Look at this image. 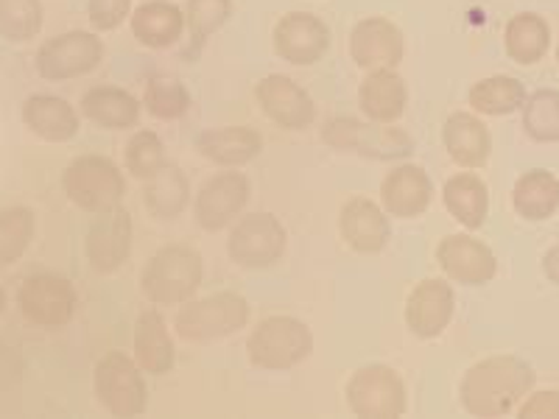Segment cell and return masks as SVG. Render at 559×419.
Here are the masks:
<instances>
[{
	"instance_id": "obj_4",
	"label": "cell",
	"mask_w": 559,
	"mask_h": 419,
	"mask_svg": "<svg viewBox=\"0 0 559 419\" xmlns=\"http://www.w3.org/2000/svg\"><path fill=\"white\" fill-rule=\"evenodd\" d=\"M313 352V333L302 319L269 316L247 338V356L254 367L286 372L308 361Z\"/></svg>"
},
{
	"instance_id": "obj_13",
	"label": "cell",
	"mask_w": 559,
	"mask_h": 419,
	"mask_svg": "<svg viewBox=\"0 0 559 419\" xmlns=\"http://www.w3.org/2000/svg\"><path fill=\"white\" fill-rule=\"evenodd\" d=\"M274 53L297 68H311L331 48V28L308 12H288L277 20L272 34Z\"/></svg>"
},
{
	"instance_id": "obj_38",
	"label": "cell",
	"mask_w": 559,
	"mask_h": 419,
	"mask_svg": "<svg viewBox=\"0 0 559 419\" xmlns=\"http://www.w3.org/2000/svg\"><path fill=\"white\" fill-rule=\"evenodd\" d=\"M166 146L159 140L157 132L152 129H143V132L132 134V140L127 143V171L138 179H148L152 173H157L159 168L166 166Z\"/></svg>"
},
{
	"instance_id": "obj_7",
	"label": "cell",
	"mask_w": 559,
	"mask_h": 419,
	"mask_svg": "<svg viewBox=\"0 0 559 419\" xmlns=\"http://www.w3.org/2000/svg\"><path fill=\"white\" fill-rule=\"evenodd\" d=\"M347 406L361 419H397L406 414V383L386 363H367L347 381Z\"/></svg>"
},
{
	"instance_id": "obj_15",
	"label": "cell",
	"mask_w": 559,
	"mask_h": 419,
	"mask_svg": "<svg viewBox=\"0 0 559 419\" xmlns=\"http://www.w3.org/2000/svg\"><path fill=\"white\" fill-rule=\"evenodd\" d=\"M254 96H258V104H261L269 121L277 123L280 129H288V132L308 129L317 118V107H313L308 89L299 87L294 79L280 76V73H272L263 82H258Z\"/></svg>"
},
{
	"instance_id": "obj_6",
	"label": "cell",
	"mask_w": 559,
	"mask_h": 419,
	"mask_svg": "<svg viewBox=\"0 0 559 419\" xmlns=\"http://www.w3.org/2000/svg\"><path fill=\"white\" fill-rule=\"evenodd\" d=\"M322 140L331 148H336V152L358 154V157L367 159H381V163L406 159L414 152V140L403 129L376 121L364 123L358 118H347V115L333 118L322 129Z\"/></svg>"
},
{
	"instance_id": "obj_20",
	"label": "cell",
	"mask_w": 559,
	"mask_h": 419,
	"mask_svg": "<svg viewBox=\"0 0 559 419\" xmlns=\"http://www.w3.org/2000/svg\"><path fill=\"white\" fill-rule=\"evenodd\" d=\"M433 199V182L419 166H401L389 171L381 184L383 210L394 218H417Z\"/></svg>"
},
{
	"instance_id": "obj_43",
	"label": "cell",
	"mask_w": 559,
	"mask_h": 419,
	"mask_svg": "<svg viewBox=\"0 0 559 419\" xmlns=\"http://www.w3.org/2000/svg\"><path fill=\"white\" fill-rule=\"evenodd\" d=\"M557 64H559V45H557Z\"/></svg>"
},
{
	"instance_id": "obj_8",
	"label": "cell",
	"mask_w": 559,
	"mask_h": 419,
	"mask_svg": "<svg viewBox=\"0 0 559 419\" xmlns=\"http://www.w3.org/2000/svg\"><path fill=\"white\" fill-rule=\"evenodd\" d=\"M138 361H132L123 352H107L96 363L93 372V388L96 397L112 417L132 419L148 408V388Z\"/></svg>"
},
{
	"instance_id": "obj_36",
	"label": "cell",
	"mask_w": 559,
	"mask_h": 419,
	"mask_svg": "<svg viewBox=\"0 0 559 419\" xmlns=\"http://www.w3.org/2000/svg\"><path fill=\"white\" fill-rule=\"evenodd\" d=\"M43 32L39 0H0V34L9 43H32Z\"/></svg>"
},
{
	"instance_id": "obj_1",
	"label": "cell",
	"mask_w": 559,
	"mask_h": 419,
	"mask_svg": "<svg viewBox=\"0 0 559 419\" xmlns=\"http://www.w3.org/2000/svg\"><path fill=\"white\" fill-rule=\"evenodd\" d=\"M537 372L518 356H492L473 363L462 378L459 397L473 417L496 419L515 411L518 403L534 388Z\"/></svg>"
},
{
	"instance_id": "obj_22",
	"label": "cell",
	"mask_w": 559,
	"mask_h": 419,
	"mask_svg": "<svg viewBox=\"0 0 559 419\" xmlns=\"http://www.w3.org/2000/svg\"><path fill=\"white\" fill-rule=\"evenodd\" d=\"M134 361L148 375H168L177 363L171 333L154 308L140 313L134 322Z\"/></svg>"
},
{
	"instance_id": "obj_37",
	"label": "cell",
	"mask_w": 559,
	"mask_h": 419,
	"mask_svg": "<svg viewBox=\"0 0 559 419\" xmlns=\"http://www.w3.org/2000/svg\"><path fill=\"white\" fill-rule=\"evenodd\" d=\"M229 14H233V0H188L185 26L191 28L193 48H188L191 57H197L210 34H216L227 23Z\"/></svg>"
},
{
	"instance_id": "obj_2",
	"label": "cell",
	"mask_w": 559,
	"mask_h": 419,
	"mask_svg": "<svg viewBox=\"0 0 559 419\" xmlns=\"http://www.w3.org/2000/svg\"><path fill=\"white\" fill-rule=\"evenodd\" d=\"M202 254L188 243H168L152 254L140 274V288L152 306H182L202 286Z\"/></svg>"
},
{
	"instance_id": "obj_23",
	"label": "cell",
	"mask_w": 559,
	"mask_h": 419,
	"mask_svg": "<svg viewBox=\"0 0 559 419\" xmlns=\"http://www.w3.org/2000/svg\"><path fill=\"white\" fill-rule=\"evenodd\" d=\"M442 143L456 166L484 168L492 154V137L481 118L471 112L451 115L442 127Z\"/></svg>"
},
{
	"instance_id": "obj_28",
	"label": "cell",
	"mask_w": 559,
	"mask_h": 419,
	"mask_svg": "<svg viewBox=\"0 0 559 419\" xmlns=\"http://www.w3.org/2000/svg\"><path fill=\"white\" fill-rule=\"evenodd\" d=\"M191 202V182L185 177V171L179 166H166L159 168L157 173L146 179V188H143V204L152 213L157 222H174L185 213Z\"/></svg>"
},
{
	"instance_id": "obj_9",
	"label": "cell",
	"mask_w": 559,
	"mask_h": 419,
	"mask_svg": "<svg viewBox=\"0 0 559 419\" xmlns=\"http://www.w3.org/2000/svg\"><path fill=\"white\" fill-rule=\"evenodd\" d=\"M286 227L272 213L241 216L227 238L229 261L241 268H269L286 254Z\"/></svg>"
},
{
	"instance_id": "obj_14",
	"label": "cell",
	"mask_w": 559,
	"mask_h": 419,
	"mask_svg": "<svg viewBox=\"0 0 559 419\" xmlns=\"http://www.w3.org/2000/svg\"><path fill=\"white\" fill-rule=\"evenodd\" d=\"M132 216L129 210L115 207L107 213H98L87 232V261L98 274H112L129 261L132 254Z\"/></svg>"
},
{
	"instance_id": "obj_16",
	"label": "cell",
	"mask_w": 559,
	"mask_h": 419,
	"mask_svg": "<svg viewBox=\"0 0 559 419\" xmlns=\"http://www.w3.org/2000/svg\"><path fill=\"white\" fill-rule=\"evenodd\" d=\"M406 53L403 32L386 17H367L349 32V59L364 70L397 68Z\"/></svg>"
},
{
	"instance_id": "obj_19",
	"label": "cell",
	"mask_w": 559,
	"mask_h": 419,
	"mask_svg": "<svg viewBox=\"0 0 559 419\" xmlns=\"http://www.w3.org/2000/svg\"><path fill=\"white\" fill-rule=\"evenodd\" d=\"M338 232L353 252L378 254L386 249L389 238H392V224L386 218V210H381L369 199L356 196L342 207Z\"/></svg>"
},
{
	"instance_id": "obj_33",
	"label": "cell",
	"mask_w": 559,
	"mask_h": 419,
	"mask_svg": "<svg viewBox=\"0 0 559 419\" xmlns=\"http://www.w3.org/2000/svg\"><path fill=\"white\" fill-rule=\"evenodd\" d=\"M521 109L523 129L534 143H559V89H537Z\"/></svg>"
},
{
	"instance_id": "obj_31",
	"label": "cell",
	"mask_w": 559,
	"mask_h": 419,
	"mask_svg": "<svg viewBox=\"0 0 559 419\" xmlns=\"http://www.w3.org/2000/svg\"><path fill=\"white\" fill-rule=\"evenodd\" d=\"M512 204L526 222H546L559 207V179L546 168L526 171L512 188Z\"/></svg>"
},
{
	"instance_id": "obj_40",
	"label": "cell",
	"mask_w": 559,
	"mask_h": 419,
	"mask_svg": "<svg viewBox=\"0 0 559 419\" xmlns=\"http://www.w3.org/2000/svg\"><path fill=\"white\" fill-rule=\"evenodd\" d=\"M523 419H543V417H551L559 419V392H534L526 403L521 406Z\"/></svg>"
},
{
	"instance_id": "obj_39",
	"label": "cell",
	"mask_w": 559,
	"mask_h": 419,
	"mask_svg": "<svg viewBox=\"0 0 559 419\" xmlns=\"http://www.w3.org/2000/svg\"><path fill=\"white\" fill-rule=\"evenodd\" d=\"M132 0H87V17L96 32H112L129 17Z\"/></svg>"
},
{
	"instance_id": "obj_18",
	"label": "cell",
	"mask_w": 559,
	"mask_h": 419,
	"mask_svg": "<svg viewBox=\"0 0 559 419\" xmlns=\"http://www.w3.org/2000/svg\"><path fill=\"white\" fill-rule=\"evenodd\" d=\"M456 311V297L445 279H423L406 299V324L417 338H437L445 333Z\"/></svg>"
},
{
	"instance_id": "obj_27",
	"label": "cell",
	"mask_w": 559,
	"mask_h": 419,
	"mask_svg": "<svg viewBox=\"0 0 559 419\" xmlns=\"http://www.w3.org/2000/svg\"><path fill=\"white\" fill-rule=\"evenodd\" d=\"M185 32V12L168 0H148L132 14V34L140 45L163 51L179 43Z\"/></svg>"
},
{
	"instance_id": "obj_5",
	"label": "cell",
	"mask_w": 559,
	"mask_h": 419,
	"mask_svg": "<svg viewBox=\"0 0 559 419\" xmlns=\"http://www.w3.org/2000/svg\"><path fill=\"white\" fill-rule=\"evenodd\" d=\"M62 188L70 202L93 216L121 207L127 196V179L121 168L102 154H84L73 159L62 173Z\"/></svg>"
},
{
	"instance_id": "obj_17",
	"label": "cell",
	"mask_w": 559,
	"mask_h": 419,
	"mask_svg": "<svg viewBox=\"0 0 559 419\" xmlns=\"http://www.w3.org/2000/svg\"><path fill=\"white\" fill-rule=\"evenodd\" d=\"M437 261L459 286H484L496 277L498 261L487 243L471 236H448L439 241Z\"/></svg>"
},
{
	"instance_id": "obj_26",
	"label": "cell",
	"mask_w": 559,
	"mask_h": 419,
	"mask_svg": "<svg viewBox=\"0 0 559 419\" xmlns=\"http://www.w3.org/2000/svg\"><path fill=\"white\" fill-rule=\"evenodd\" d=\"M23 123L32 129L37 137L48 143H68L79 134V112L70 107L64 98L57 96H39L26 98L23 104Z\"/></svg>"
},
{
	"instance_id": "obj_42",
	"label": "cell",
	"mask_w": 559,
	"mask_h": 419,
	"mask_svg": "<svg viewBox=\"0 0 559 419\" xmlns=\"http://www.w3.org/2000/svg\"><path fill=\"white\" fill-rule=\"evenodd\" d=\"M3 311H7V288L0 286V316H3Z\"/></svg>"
},
{
	"instance_id": "obj_25",
	"label": "cell",
	"mask_w": 559,
	"mask_h": 419,
	"mask_svg": "<svg viewBox=\"0 0 559 419\" xmlns=\"http://www.w3.org/2000/svg\"><path fill=\"white\" fill-rule=\"evenodd\" d=\"M82 112L96 127L121 132L138 127L143 104L123 87H93L82 96Z\"/></svg>"
},
{
	"instance_id": "obj_3",
	"label": "cell",
	"mask_w": 559,
	"mask_h": 419,
	"mask_svg": "<svg viewBox=\"0 0 559 419\" xmlns=\"http://www.w3.org/2000/svg\"><path fill=\"white\" fill-rule=\"evenodd\" d=\"M249 302L236 291H218L202 299H188L174 316V331L182 342L207 344L227 338L247 327Z\"/></svg>"
},
{
	"instance_id": "obj_11",
	"label": "cell",
	"mask_w": 559,
	"mask_h": 419,
	"mask_svg": "<svg viewBox=\"0 0 559 419\" xmlns=\"http://www.w3.org/2000/svg\"><path fill=\"white\" fill-rule=\"evenodd\" d=\"M20 313L37 327L57 331L73 319L79 306L73 283L57 274H32L17 291Z\"/></svg>"
},
{
	"instance_id": "obj_21",
	"label": "cell",
	"mask_w": 559,
	"mask_h": 419,
	"mask_svg": "<svg viewBox=\"0 0 559 419\" xmlns=\"http://www.w3.org/2000/svg\"><path fill=\"white\" fill-rule=\"evenodd\" d=\"M408 89L394 68L369 70L367 79L358 87V107L376 123H394L406 112Z\"/></svg>"
},
{
	"instance_id": "obj_41",
	"label": "cell",
	"mask_w": 559,
	"mask_h": 419,
	"mask_svg": "<svg viewBox=\"0 0 559 419\" xmlns=\"http://www.w3.org/2000/svg\"><path fill=\"white\" fill-rule=\"evenodd\" d=\"M543 274L548 277V283L559 286V243L543 254Z\"/></svg>"
},
{
	"instance_id": "obj_29",
	"label": "cell",
	"mask_w": 559,
	"mask_h": 419,
	"mask_svg": "<svg viewBox=\"0 0 559 419\" xmlns=\"http://www.w3.org/2000/svg\"><path fill=\"white\" fill-rule=\"evenodd\" d=\"M442 202L448 213L456 218L462 227L481 229L489 213V191L487 182L476 173H456L442 188Z\"/></svg>"
},
{
	"instance_id": "obj_34",
	"label": "cell",
	"mask_w": 559,
	"mask_h": 419,
	"mask_svg": "<svg viewBox=\"0 0 559 419\" xmlns=\"http://www.w3.org/2000/svg\"><path fill=\"white\" fill-rule=\"evenodd\" d=\"M37 218L28 207H9L0 213V266H12L28 252Z\"/></svg>"
},
{
	"instance_id": "obj_24",
	"label": "cell",
	"mask_w": 559,
	"mask_h": 419,
	"mask_svg": "<svg viewBox=\"0 0 559 419\" xmlns=\"http://www.w3.org/2000/svg\"><path fill=\"white\" fill-rule=\"evenodd\" d=\"M197 152L216 166L238 168L263 152V137L249 127L207 129L197 137Z\"/></svg>"
},
{
	"instance_id": "obj_30",
	"label": "cell",
	"mask_w": 559,
	"mask_h": 419,
	"mask_svg": "<svg viewBox=\"0 0 559 419\" xmlns=\"http://www.w3.org/2000/svg\"><path fill=\"white\" fill-rule=\"evenodd\" d=\"M503 48L507 57L518 64H537L551 48V28L534 12H521L503 28Z\"/></svg>"
},
{
	"instance_id": "obj_12",
	"label": "cell",
	"mask_w": 559,
	"mask_h": 419,
	"mask_svg": "<svg viewBox=\"0 0 559 419\" xmlns=\"http://www.w3.org/2000/svg\"><path fill=\"white\" fill-rule=\"evenodd\" d=\"M249 193H252V188L241 171L216 173L199 188L197 199H193V218L207 232L227 229L243 213Z\"/></svg>"
},
{
	"instance_id": "obj_10",
	"label": "cell",
	"mask_w": 559,
	"mask_h": 419,
	"mask_svg": "<svg viewBox=\"0 0 559 419\" xmlns=\"http://www.w3.org/2000/svg\"><path fill=\"white\" fill-rule=\"evenodd\" d=\"M102 59V37L93 32H68L43 43L37 51V73L48 82H70V79L93 73Z\"/></svg>"
},
{
	"instance_id": "obj_32",
	"label": "cell",
	"mask_w": 559,
	"mask_h": 419,
	"mask_svg": "<svg viewBox=\"0 0 559 419\" xmlns=\"http://www.w3.org/2000/svg\"><path fill=\"white\" fill-rule=\"evenodd\" d=\"M467 101L481 115H512L526 101V87L512 76H489L473 84Z\"/></svg>"
},
{
	"instance_id": "obj_35",
	"label": "cell",
	"mask_w": 559,
	"mask_h": 419,
	"mask_svg": "<svg viewBox=\"0 0 559 419\" xmlns=\"http://www.w3.org/2000/svg\"><path fill=\"white\" fill-rule=\"evenodd\" d=\"M143 104H146V112L159 121H177L191 109V93L179 79L154 76L148 79Z\"/></svg>"
}]
</instances>
